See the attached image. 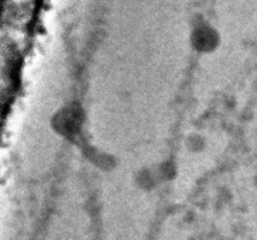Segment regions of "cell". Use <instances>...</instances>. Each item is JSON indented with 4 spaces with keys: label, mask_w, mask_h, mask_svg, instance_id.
Here are the masks:
<instances>
[{
    "label": "cell",
    "mask_w": 257,
    "mask_h": 240,
    "mask_svg": "<svg viewBox=\"0 0 257 240\" xmlns=\"http://www.w3.org/2000/svg\"><path fill=\"white\" fill-rule=\"evenodd\" d=\"M216 41H218V34L215 29L209 26V23L198 22L192 30V43L195 48L211 50L212 47H215Z\"/></svg>",
    "instance_id": "6da1fadb"
}]
</instances>
